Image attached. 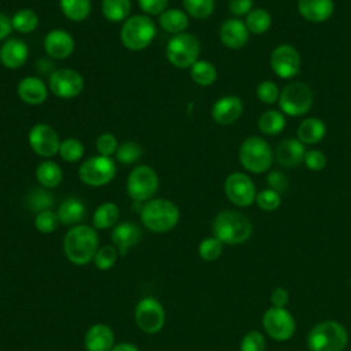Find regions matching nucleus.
<instances>
[{"mask_svg":"<svg viewBox=\"0 0 351 351\" xmlns=\"http://www.w3.org/2000/svg\"><path fill=\"white\" fill-rule=\"evenodd\" d=\"M99 237L93 228L77 225L64 237V252L70 262L75 265L89 263L97 252Z\"/></svg>","mask_w":351,"mask_h":351,"instance_id":"f257e3e1","label":"nucleus"},{"mask_svg":"<svg viewBox=\"0 0 351 351\" xmlns=\"http://www.w3.org/2000/svg\"><path fill=\"white\" fill-rule=\"evenodd\" d=\"M214 237L225 244H239L245 241L252 233V225L250 219L233 210L219 213L213 223Z\"/></svg>","mask_w":351,"mask_h":351,"instance_id":"f03ea898","label":"nucleus"},{"mask_svg":"<svg viewBox=\"0 0 351 351\" xmlns=\"http://www.w3.org/2000/svg\"><path fill=\"white\" fill-rule=\"evenodd\" d=\"M140 214L145 228L155 233H163L173 229L180 219L178 207L167 199L148 200Z\"/></svg>","mask_w":351,"mask_h":351,"instance_id":"7ed1b4c3","label":"nucleus"},{"mask_svg":"<svg viewBox=\"0 0 351 351\" xmlns=\"http://www.w3.org/2000/svg\"><path fill=\"white\" fill-rule=\"evenodd\" d=\"M307 346L310 351H343L347 346V332L339 322H321L310 330Z\"/></svg>","mask_w":351,"mask_h":351,"instance_id":"20e7f679","label":"nucleus"},{"mask_svg":"<svg viewBox=\"0 0 351 351\" xmlns=\"http://www.w3.org/2000/svg\"><path fill=\"white\" fill-rule=\"evenodd\" d=\"M156 34V27L147 15H133L128 18L121 29V41L130 51L147 48Z\"/></svg>","mask_w":351,"mask_h":351,"instance_id":"39448f33","label":"nucleus"},{"mask_svg":"<svg viewBox=\"0 0 351 351\" xmlns=\"http://www.w3.org/2000/svg\"><path fill=\"white\" fill-rule=\"evenodd\" d=\"M240 163L252 173L266 171L273 162V151L267 141L258 136L248 137L243 141L239 151Z\"/></svg>","mask_w":351,"mask_h":351,"instance_id":"423d86ee","label":"nucleus"},{"mask_svg":"<svg viewBox=\"0 0 351 351\" xmlns=\"http://www.w3.org/2000/svg\"><path fill=\"white\" fill-rule=\"evenodd\" d=\"M200 52V43L195 34L180 33L176 34L166 45L167 60L180 69L192 67L197 62Z\"/></svg>","mask_w":351,"mask_h":351,"instance_id":"0eeeda50","label":"nucleus"},{"mask_svg":"<svg viewBox=\"0 0 351 351\" xmlns=\"http://www.w3.org/2000/svg\"><path fill=\"white\" fill-rule=\"evenodd\" d=\"M117 171L115 162L111 159V156H90L82 165L78 170L80 180L89 185V186H101L108 184Z\"/></svg>","mask_w":351,"mask_h":351,"instance_id":"6e6552de","label":"nucleus"},{"mask_svg":"<svg viewBox=\"0 0 351 351\" xmlns=\"http://www.w3.org/2000/svg\"><path fill=\"white\" fill-rule=\"evenodd\" d=\"M158 185L159 178L156 171L151 166L140 165L130 171L126 189L134 202H145L155 195Z\"/></svg>","mask_w":351,"mask_h":351,"instance_id":"1a4fd4ad","label":"nucleus"},{"mask_svg":"<svg viewBox=\"0 0 351 351\" xmlns=\"http://www.w3.org/2000/svg\"><path fill=\"white\" fill-rule=\"evenodd\" d=\"M278 101L282 112L287 115H303L313 104V92L303 82H291L280 93Z\"/></svg>","mask_w":351,"mask_h":351,"instance_id":"9d476101","label":"nucleus"},{"mask_svg":"<svg viewBox=\"0 0 351 351\" xmlns=\"http://www.w3.org/2000/svg\"><path fill=\"white\" fill-rule=\"evenodd\" d=\"M137 326L145 333H156L163 328L165 311L159 300L152 296L141 299L134 310Z\"/></svg>","mask_w":351,"mask_h":351,"instance_id":"9b49d317","label":"nucleus"},{"mask_svg":"<svg viewBox=\"0 0 351 351\" xmlns=\"http://www.w3.org/2000/svg\"><path fill=\"white\" fill-rule=\"evenodd\" d=\"M51 92L62 99H73L84 89L82 75L73 69L53 70L49 75Z\"/></svg>","mask_w":351,"mask_h":351,"instance_id":"f8f14e48","label":"nucleus"},{"mask_svg":"<svg viewBox=\"0 0 351 351\" xmlns=\"http://www.w3.org/2000/svg\"><path fill=\"white\" fill-rule=\"evenodd\" d=\"M30 148L43 158L53 156L59 152L60 140L58 133L48 123H36L29 132Z\"/></svg>","mask_w":351,"mask_h":351,"instance_id":"ddd939ff","label":"nucleus"},{"mask_svg":"<svg viewBox=\"0 0 351 351\" xmlns=\"http://www.w3.org/2000/svg\"><path fill=\"white\" fill-rule=\"evenodd\" d=\"M262 322L267 335L278 341L288 340L295 332V319L282 307L269 308L265 313Z\"/></svg>","mask_w":351,"mask_h":351,"instance_id":"4468645a","label":"nucleus"},{"mask_svg":"<svg viewBox=\"0 0 351 351\" xmlns=\"http://www.w3.org/2000/svg\"><path fill=\"white\" fill-rule=\"evenodd\" d=\"M225 193L233 204L240 207L250 206L256 197L254 182L244 173H232L226 178Z\"/></svg>","mask_w":351,"mask_h":351,"instance_id":"2eb2a0df","label":"nucleus"},{"mask_svg":"<svg viewBox=\"0 0 351 351\" xmlns=\"http://www.w3.org/2000/svg\"><path fill=\"white\" fill-rule=\"evenodd\" d=\"M273 71L281 78H292L299 73L300 56L299 52L288 44L278 45L270 56Z\"/></svg>","mask_w":351,"mask_h":351,"instance_id":"dca6fc26","label":"nucleus"},{"mask_svg":"<svg viewBox=\"0 0 351 351\" xmlns=\"http://www.w3.org/2000/svg\"><path fill=\"white\" fill-rule=\"evenodd\" d=\"M44 49L52 59H64L74 51L73 36L66 30H51L44 38Z\"/></svg>","mask_w":351,"mask_h":351,"instance_id":"f3484780","label":"nucleus"},{"mask_svg":"<svg viewBox=\"0 0 351 351\" xmlns=\"http://www.w3.org/2000/svg\"><path fill=\"white\" fill-rule=\"evenodd\" d=\"M243 112V101L237 96H223L218 99L213 108L211 115L219 125L233 123Z\"/></svg>","mask_w":351,"mask_h":351,"instance_id":"a211bd4d","label":"nucleus"},{"mask_svg":"<svg viewBox=\"0 0 351 351\" xmlns=\"http://www.w3.org/2000/svg\"><path fill=\"white\" fill-rule=\"evenodd\" d=\"M248 34H250V30L247 29L245 23L236 18L225 21L219 29L221 41L232 49L244 47L248 41Z\"/></svg>","mask_w":351,"mask_h":351,"instance_id":"6ab92c4d","label":"nucleus"},{"mask_svg":"<svg viewBox=\"0 0 351 351\" xmlns=\"http://www.w3.org/2000/svg\"><path fill=\"white\" fill-rule=\"evenodd\" d=\"M27 55V45L19 38H8L0 47V62L8 69H18L23 66Z\"/></svg>","mask_w":351,"mask_h":351,"instance_id":"aec40b11","label":"nucleus"},{"mask_svg":"<svg viewBox=\"0 0 351 351\" xmlns=\"http://www.w3.org/2000/svg\"><path fill=\"white\" fill-rule=\"evenodd\" d=\"M16 92L22 101L32 106L44 103L48 96L47 85L38 77H33V75L22 78L18 84Z\"/></svg>","mask_w":351,"mask_h":351,"instance_id":"412c9836","label":"nucleus"},{"mask_svg":"<svg viewBox=\"0 0 351 351\" xmlns=\"http://www.w3.org/2000/svg\"><path fill=\"white\" fill-rule=\"evenodd\" d=\"M304 154L303 143L296 138H287L278 144L276 149V160L282 167H293L303 162Z\"/></svg>","mask_w":351,"mask_h":351,"instance_id":"4be33fe9","label":"nucleus"},{"mask_svg":"<svg viewBox=\"0 0 351 351\" xmlns=\"http://www.w3.org/2000/svg\"><path fill=\"white\" fill-rule=\"evenodd\" d=\"M141 239L140 229L132 222H122L111 232V240L121 255H125L129 248L137 244Z\"/></svg>","mask_w":351,"mask_h":351,"instance_id":"5701e85b","label":"nucleus"},{"mask_svg":"<svg viewBox=\"0 0 351 351\" xmlns=\"http://www.w3.org/2000/svg\"><path fill=\"white\" fill-rule=\"evenodd\" d=\"M112 344L114 333L107 325H93L85 335V347L88 351H111Z\"/></svg>","mask_w":351,"mask_h":351,"instance_id":"b1692460","label":"nucleus"},{"mask_svg":"<svg viewBox=\"0 0 351 351\" xmlns=\"http://www.w3.org/2000/svg\"><path fill=\"white\" fill-rule=\"evenodd\" d=\"M300 15L310 22H324L333 12L332 0H299Z\"/></svg>","mask_w":351,"mask_h":351,"instance_id":"393cba45","label":"nucleus"},{"mask_svg":"<svg viewBox=\"0 0 351 351\" xmlns=\"http://www.w3.org/2000/svg\"><path fill=\"white\" fill-rule=\"evenodd\" d=\"M85 204L77 197L64 199L58 208L59 222L64 225H75L85 217Z\"/></svg>","mask_w":351,"mask_h":351,"instance_id":"a878e982","label":"nucleus"},{"mask_svg":"<svg viewBox=\"0 0 351 351\" xmlns=\"http://www.w3.org/2000/svg\"><path fill=\"white\" fill-rule=\"evenodd\" d=\"M159 25L165 32L176 36V34L184 33V30L189 25V21H188V15L184 11L178 8H170V10H165L159 15Z\"/></svg>","mask_w":351,"mask_h":351,"instance_id":"bb28decb","label":"nucleus"},{"mask_svg":"<svg viewBox=\"0 0 351 351\" xmlns=\"http://www.w3.org/2000/svg\"><path fill=\"white\" fill-rule=\"evenodd\" d=\"M326 133L325 123L318 118H307L298 128V140L303 144H315Z\"/></svg>","mask_w":351,"mask_h":351,"instance_id":"cd10ccee","label":"nucleus"},{"mask_svg":"<svg viewBox=\"0 0 351 351\" xmlns=\"http://www.w3.org/2000/svg\"><path fill=\"white\" fill-rule=\"evenodd\" d=\"M62 169L52 160L41 162L36 169V178L44 188H55L62 181Z\"/></svg>","mask_w":351,"mask_h":351,"instance_id":"c85d7f7f","label":"nucleus"},{"mask_svg":"<svg viewBox=\"0 0 351 351\" xmlns=\"http://www.w3.org/2000/svg\"><path fill=\"white\" fill-rule=\"evenodd\" d=\"M60 10L70 21L80 22L88 18L90 0H60Z\"/></svg>","mask_w":351,"mask_h":351,"instance_id":"c756f323","label":"nucleus"},{"mask_svg":"<svg viewBox=\"0 0 351 351\" xmlns=\"http://www.w3.org/2000/svg\"><path fill=\"white\" fill-rule=\"evenodd\" d=\"M101 12L108 21L121 22L130 12V0H101Z\"/></svg>","mask_w":351,"mask_h":351,"instance_id":"7c9ffc66","label":"nucleus"},{"mask_svg":"<svg viewBox=\"0 0 351 351\" xmlns=\"http://www.w3.org/2000/svg\"><path fill=\"white\" fill-rule=\"evenodd\" d=\"M118 217H119L118 207L114 203L107 202V203L100 204L96 208V211L93 214V225L97 229H107V228H111L117 222Z\"/></svg>","mask_w":351,"mask_h":351,"instance_id":"2f4dec72","label":"nucleus"},{"mask_svg":"<svg viewBox=\"0 0 351 351\" xmlns=\"http://www.w3.org/2000/svg\"><path fill=\"white\" fill-rule=\"evenodd\" d=\"M11 23L12 29L19 33H32L38 26V15L33 10L23 8L14 14V16L11 18Z\"/></svg>","mask_w":351,"mask_h":351,"instance_id":"473e14b6","label":"nucleus"},{"mask_svg":"<svg viewBox=\"0 0 351 351\" xmlns=\"http://www.w3.org/2000/svg\"><path fill=\"white\" fill-rule=\"evenodd\" d=\"M192 80L202 86H208L217 80V69L207 60H197L191 67Z\"/></svg>","mask_w":351,"mask_h":351,"instance_id":"72a5a7b5","label":"nucleus"},{"mask_svg":"<svg viewBox=\"0 0 351 351\" xmlns=\"http://www.w3.org/2000/svg\"><path fill=\"white\" fill-rule=\"evenodd\" d=\"M258 126L262 133L273 136V134L280 133L284 129L285 118L280 111L269 110L261 115V118L258 121Z\"/></svg>","mask_w":351,"mask_h":351,"instance_id":"f704fd0d","label":"nucleus"},{"mask_svg":"<svg viewBox=\"0 0 351 351\" xmlns=\"http://www.w3.org/2000/svg\"><path fill=\"white\" fill-rule=\"evenodd\" d=\"M271 25V16L270 14L263 10V8H255L251 10L247 14V19H245V26L250 32L255 33V34H262L266 30H269Z\"/></svg>","mask_w":351,"mask_h":351,"instance_id":"c9c22d12","label":"nucleus"},{"mask_svg":"<svg viewBox=\"0 0 351 351\" xmlns=\"http://www.w3.org/2000/svg\"><path fill=\"white\" fill-rule=\"evenodd\" d=\"M52 204H53V195L44 188H34L27 195V206L32 211L37 214L41 211L49 210Z\"/></svg>","mask_w":351,"mask_h":351,"instance_id":"e433bc0d","label":"nucleus"},{"mask_svg":"<svg viewBox=\"0 0 351 351\" xmlns=\"http://www.w3.org/2000/svg\"><path fill=\"white\" fill-rule=\"evenodd\" d=\"M59 155L66 162H78L84 155V144L75 137H69L60 143Z\"/></svg>","mask_w":351,"mask_h":351,"instance_id":"4c0bfd02","label":"nucleus"},{"mask_svg":"<svg viewBox=\"0 0 351 351\" xmlns=\"http://www.w3.org/2000/svg\"><path fill=\"white\" fill-rule=\"evenodd\" d=\"M182 3L186 12L196 19L210 16L214 10V0H182Z\"/></svg>","mask_w":351,"mask_h":351,"instance_id":"58836bf2","label":"nucleus"},{"mask_svg":"<svg viewBox=\"0 0 351 351\" xmlns=\"http://www.w3.org/2000/svg\"><path fill=\"white\" fill-rule=\"evenodd\" d=\"M115 155L121 163L130 165V163H134L136 160H138V158L141 156V147L137 143L126 141L118 147Z\"/></svg>","mask_w":351,"mask_h":351,"instance_id":"ea45409f","label":"nucleus"},{"mask_svg":"<svg viewBox=\"0 0 351 351\" xmlns=\"http://www.w3.org/2000/svg\"><path fill=\"white\" fill-rule=\"evenodd\" d=\"M58 223H59V218L51 210L41 211L34 218V226L41 233H52L58 228Z\"/></svg>","mask_w":351,"mask_h":351,"instance_id":"a19ab883","label":"nucleus"},{"mask_svg":"<svg viewBox=\"0 0 351 351\" xmlns=\"http://www.w3.org/2000/svg\"><path fill=\"white\" fill-rule=\"evenodd\" d=\"M222 252V243L217 237H207L199 244V255L204 261H215Z\"/></svg>","mask_w":351,"mask_h":351,"instance_id":"79ce46f5","label":"nucleus"},{"mask_svg":"<svg viewBox=\"0 0 351 351\" xmlns=\"http://www.w3.org/2000/svg\"><path fill=\"white\" fill-rule=\"evenodd\" d=\"M93 261L97 269L107 270L112 267L117 261V250L112 245H104L96 252Z\"/></svg>","mask_w":351,"mask_h":351,"instance_id":"37998d69","label":"nucleus"},{"mask_svg":"<svg viewBox=\"0 0 351 351\" xmlns=\"http://www.w3.org/2000/svg\"><path fill=\"white\" fill-rule=\"evenodd\" d=\"M258 206L265 210V211H273L276 210L280 203H281V197H280V193H277L276 191L273 189H265V191H261L256 197H255Z\"/></svg>","mask_w":351,"mask_h":351,"instance_id":"c03bdc74","label":"nucleus"},{"mask_svg":"<svg viewBox=\"0 0 351 351\" xmlns=\"http://www.w3.org/2000/svg\"><path fill=\"white\" fill-rule=\"evenodd\" d=\"M118 147V141L112 133H101L96 140V149L103 156H111L117 152Z\"/></svg>","mask_w":351,"mask_h":351,"instance_id":"a18cd8bd","label":"nucleus"},{"mask_svg":"<svg viewBox=\"0 0 351 351\" xmlns=\"http://www.w3.org/2000/svg\"><path fill=\"white\" fill-rule=\"evenodd\" d=\"M240 351H265L263 336L256 330L248 332L240 343Z\"/></svg>","mask_w":351,"mask_h":351,"instance_id":"49530a36","label":"nucleus"},{"mask_svg":"<svg viewBox=\"0 0 351 351\" xmlns=\"http://www.w3.org/2000/svg\"><path fill=\"white\" fill-rule=\"evenodd\" d=\"M256 96L261 101L271 104L280 97V93H278V88L274 82L263 81L256 88Z\"/></svg>","mask_w":351,"mask_h":351,"instance_id":"de8ad7c7","label":"nucleus"},{"mask_svg":"<svg viewBox=\"0 0 351 351\" xmlns=\"http://www.w3.org/2000/svg\"><path fill=\"white\" fill-rule=\"evenodd\" d=\"M303 162L306 163V166L311 170V171H319L325 167L326 165V158L325 155L318 151V149H310L304 154V159Z\"/></svg>","mask_w":351,"mask_h":351,"instance_id":"09e8293b","label":"nucleus"},{"mask_svg":"<svg viewBox=\"0 0 351 351\" xmlns=\"http://www.w3.org/2000/svg\"><path fill=\"white\" fill-rule=\"evenodd\" d=\"M267 184L270 189L276 191L277 193H282L288 189V178L281 171H270L267 176Z\"/></svg>","mask_w":351,"mask_h":351,"instance_id":"8fccbe9b","label":"nucleus"},{"mask_svg":"<svg viewBox=\"0 0 351 351\" xmlns=\"http://www.w3.org/2000/svg\"><path fill=\"white\" fill-rule=\"evenodd\" d=\"M169 0H138L140 8L149 15H160L167 5Z\"/></svg>","mask_w":351,"mask_h":351,"instance_id":"3c124183","label":"nucleus"},{"mask_svg":"<svg viewBox=\"0 0 351 351\" xmlns=\"http://www.w3.org/2000/svg\"><path fill=\"white\" fill-rule=\"evenodd\" d=\"M229 10L234 15H245L252 10V0H229Z\"/></svg>","mask_w":351,"mask_h":351,"instance_id":"603ef678","label":"nucleus"},{"mask_svg":"<svg viewBox=\"0 0 351 351\" xmlns=\"http://www.w3.org/2000/svg\"><path fill=\"white\" fill-rule=\"evenodd\" d=\"M270 300L274 307H284L288 303V291H285L284 288H276L271 292Z\"/></svg>","mask_w":351,"mask_h":351,"instance_id":"864d4df0","label":"nucleus"},{"mask_svg":"<svg viewBox=\"0 0 351 351\" xmlns=\"http://www.w3.org/2000/svg\"><path fill=\"white\" fill-rule=\"evenodd\" d=\"M11 30H12L11 19L5 14L0 12V40L5 38L11 33Z\"/></svg>","mask_w":351,"mask_h":351,"instance_id":"5fc2aeb1","label":"nucleus"},{"mask_svg":"<svg viewBox=\"0 0 351 351\" xmlns=\"http://www.w3.org/2000/svg\"><path fill=\"white\" fill-rule=\"evenodd\" d=\"M111 351H138V348L129 343H121V344H117L115 347H112Z\"/></svg>","mask_w":351,"mask_h":351,"instance_id":"6e6d98bb","label":"nucleus"}]
</instances>
